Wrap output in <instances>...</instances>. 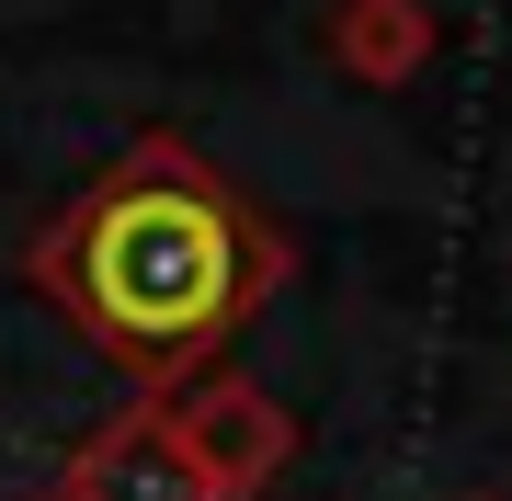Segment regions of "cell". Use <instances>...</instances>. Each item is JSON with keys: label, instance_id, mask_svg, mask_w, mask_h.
I'll list each match as a JSON object with an SVG mask.
<instances>
[{"label": "cell", "instance_id": "1", "mask_svg": "<svg viewBox=\"0 0 512 501\" xmlns=\"http://www.w3.org/2000/svg\"><path fill=\"white\" fill-rule=\"evenodd\" d=\"M35 297L148 399L217 365V342L285 285L274 217H251L183 137H137L92 194H69L23 251Z\"/></svg>", "mask_w": 512, "mask_h": 501}, {"label": "cell", "instance_id": "2", "mask_svg": "<svg viewBox=\"0 0 512 501\" xmlns=\"http://www.w3.org/2000/svg\"><path fill=\"white\" fill-rule=\"evenodd\" d=\"M160 422H171V445H183V467L205 479V501H262L296 467V410L262 388V376L205 365L183 388H160Z\"/></svg>", "mask_w": 512, "mask_h": 501}, {"label": "cell", "instance_id": "3", "mask_svg": "<svg viewBox=\"0 0 512 501\" xmlns=\"http://www.w3.org/2000/svg\"><path fill=\"white\" fill-rule=\"evenodd\" d=\"M57 501H205V479L183 467V445H171V422H160V399H137V410H114L92 445L69 456Z\"/></svg>", "mask_w": 512, "mask_h": 501}, {"label": "cell", "instance_id": "4", "mask_svg": "<svg viewBox=\"0 0 512 501\" xmlns=\"http://www.w3.org/2000/svg\"><path fill=\"white\" fill-rule=\"evenodd\" d=\"M319 35H330V69H342V80H365V92H399V80L433 69L444 12H433V0H330Z\"/></svg>", "mask_w": 512, "mask_h": 501}]
</instances>
